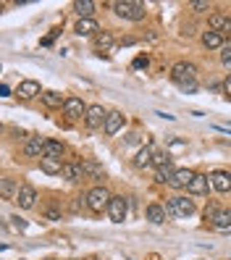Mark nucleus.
<instances>
[{
  "label": "nucleus",
  "instance_id": "nucleus-1",
  "mask_svg": "<svg viewBox=\"0 0 231 260\" xmlns=\"http://www.w3.org/2000/svg\"><path fill=\"white\" fill-rule=\"evenodd\" d=\"M113 11L121 19H129V21H142L147 13L142 3H134V0H118V3H113Z\"/></svg>",
  "mask_w": 231,
  "mask_h": 260
},
{
  "label": "nucleus",
  "instance_id": "nucleus-2",
  "mask_svg": "<svg viewBox=\"0 0 231 260\" xmlns=\"http://www.w3.org/2000/svg\"><path fill=\"white\" fill-rule=\"evenodd\" d=\"M171 79H174L176 87L197 82V66L194 63H187V60H179V63H174V69H171Z\"/></svg>",
  "mask_w": 231,
  "mask_h": 260
},
{
  "label": "nucleus",
  "instance_id": "nucleus-3",
  "mask_svg": "<svg viewBox=\"0 0 231 260\" xmlns=\"http://www.w3.org/2000/svg\"><path fill=\"white\" fill-rule=\"evenodd\" d=\"M87 205H89V210H95V213H103V210H108V205H111V192H108L105 187H92L89 192H87Z\"/></svg>",
  "mask_w": 231,
  "mask_h": 260
},
{
  "label": "nucleus",
  "instance_id": "nucleus-4",
  "mask_svg": "<svg viewBox=\"0 0 231 260\" xmlns=\"http://www.w3.org/2000/svg\"><path fill=\"white\" fill-rule=\"evenodd\" d=\"M205 221H210L215 229H231V210H218L215 205H210L205 210Z\"/></svg>",
  "mask_w": 231,
  "mask_h": 260
},
{
  "label": "nucleus",
  "instance_id": "nucleus-5",
  "mask_svg": "<svg viewBox=\"0 0 231 260\" xmlns=\"http://www.w3.org/2000/svg\"><path fill=\"white\" fill-rule=\"evenodd\" d=\"M168 213H174V216H179V218H184V216H192L194 213V203L192 200H187V197H171L168 200Z\"/></svg>",
  "mask_w": 231,
  "mask_h": 260
},
{
  "label": "nucleus",
  "instance_id": "nucleus-6",
  "mask_svg": "<svg viewBox=\"0 0 231 260\" xmlns=\"http://www.w3.org/2000/svg\"><path fill=\"white\" fill-rule=\"evenodd\" d=\"M126 213H129V205L124 197H113L111 205H108V216H111L113 223H124L126 221Z\"/></svg>",
  "mask_w": 231,
  "mask_h": 260
},
{
  "label": "nucleus",
  "instance_id": "nucleus-7",
  "mask_svg": "<svg viewBox=\"0 0 231 260\" xmlns=\"http://www.w3.org/2000/svg\"><path fill=\"white\" fill-rule=\"evenodd\" d=\"M105 118H108V113L103 111V105H89V108H87V116H84V121H87L89 129L105 126Z\"/></svg>",
  "mask_w": 231,
  "mask_h": 260
},
{
  "label": "nucleus",
  "instance_id": "nucleus-8",
  "mask_svg": "<svg viewBox=\"0 0 231 260\" xmlns=\"http://www.w3.org/2000/svg\"><path fill=\"white\" fill-rule=\"evenodd\" d=\"M45 147H48V140H45V137H29L26 145H24V155L42 158L45 155Z\"/></svg>",
  "mask_w": 231,
  "mask_h": 260
},
{
  "label": "nucleus",
  "instance_id": "nucleus-9",
  "mask_svg": "<svg viewBox=\"0 0 231 260\" xmlns=\"http://www.w3.org/2000/svg\"><path fill=\"white\" fill-rule=\"evenodd\" d=\"M124 121H126V116L121 113V111H111L108 113V118H105V134L108 137H113V134H118L121 132V126H124Z\"/></svg>",
  "mask_w": 231,
  "mask_h": 260
},
{
  "label": "nucleus",
  "instance_id": "nucleus-10",
  "mask_svg": "<svg viewBox=\"0 0 231 260\" xmlns=\"http://www.w3.org/2000/svg\"><path fill=\"white\" fill-rule=\"evenodd\" d=\"M210 184L215 192H231V174L228 171H213L210 174Z\"/></svg>",
  "mask_w": 231,
  "mask_h": 260
},
{
  "label": "nucleus",
  "instance_id": "nucleus-11",
  "mask_svg": "<svg viewBox=\"0 0 231 260\" xmlns=\"http://www.w3.org/2000/svg\"><path fill=\"white\" fill-rule=\"evenodd\" d=\"M63 111H66L69 118H82V116H87V105H84L79 98H66Z\"/></svg>",
  "mask_w": 231,
  "mask_h": 260
},
{
  "label": "nucleus",
  "instance_id": "nucleus-12",
  "mask_svg": "<svg viewBox=\"0 0 231 260\" xmlns=\"http://www.w3.org/2000/svg\"><path fill=\"white\" fill-rule=\"evenodd\" d=\"M208 24H210V32H218V35H228L231 32V19L223 16V13H213Z\"/></svg>",
  "mask_w": 231,
  "mask_h": 260
},
{
  "label": "nucleus",
  "instance_id": "nucleus-13",
  "mask_svg": "<svg viewBox=\"0 0 231 260\" xmlns=\"http://www.w3.org/2000/svg\"><path fill=\"white\" fill-rule=\"evenodd\" d=\"M194 179V174L189 171V168H176V174H174V179L168 181L174 189H181V187H189V181Z\"/></svg>",
  "mask_w": 231,
  "mask_h": 260
},
{
  "label": "nucleus",
  "instance_id": "nucleus-14",
  "mask_svg": "<svg viewBox=\"0 0 231 260\" xmlns=\"http://www.w3.org/2000/svg\"><path fill=\"white\" fill-rule=\"evenodd\" d=\"M210 187H213V184H210V179H208V176L194 174V179L189 181V187H187V189H189L192 194H208V189H210Z\"/></svg>",
  "mask_w": 231,
  "mask_h": 260
},
{
  "label": "nucleus",
  "instance_id": "nucleus-15",
  "mask_svg": "<svg viewBox=\"0 0 231 260\" xmlns=\"http://www.w3.org/2000/svg\"><path fill=\"white\" fill-rule=\"evenodd\" d=\"M16 197H19V205H21V208H32L35 200H37V189H35L32 184H24Z\"/></svg>",
  "mask_w": 231,
  "mask_h": 260
},
{
  "label": "nucleus",
  "instance_id": "nucleus-16",
  "mask_svg": "<svg viewBox=\"0 0 231 260\" xmlns=\"http://www.w3.org/2000/svg\"><path fill=\"white\" fill-rule=\"evenodd\" d=\"M74 32L79 37H84V35H100V26H97V21H92V19H79L76 26H74Z\"/></svg>",
  "mask_w": 231,
  "mask_h": 260
},
{
  "label": "nucleus",
  "instance_id": "nucleus-17",
  "mask_svg": "<svg viewBox=\"0 0 231 260\" xmlns=\"http://www.w3.org/2000/svg\"><path fill=\"white\" fill-rule=\"evenodd\" d=\"M63 160H60V158H48V155H45V158H40V168H42V171L45 174H60V171H63Z\"/></svg>",
  "mask_w": 231,
  "mask_h": 260
},
{
  "label": "nucleus",
  "instance_id": "nucleus-18",
  "mask_svg": "<svg viewBox=\"0 0 231 260\" xmlns=\"http://www.w3.org/2000/svg\"><path fill=\"white\" fill-rule=\"evenodd\" d=\"M40 95V84L37 82H32V79H24L21 84H19V98H24V100H32V98H37Z\"/></svg>",
  "mask_w": 231,
  "mask_h": 260
},
{
  "label": "nucleus",
  "instance_id": "nucleus-19",
  "mask_svg": "<svg viewBox=\"0 0 231 260\" xmlns=\"http://www.w3.org/2000/svg\"><path fill=\"white\" fill-rule=\"evenodd\" d=\"M116 45V40H113V35L111 32H100V35H95V50H100V53H108Z\"/></svg>",
  "mask_w": 231,
  "mask_h": 260
},
{
  "label": "nucleus",
  "instance_id": "nucleus-20",
  "mask_svg": "<svg viewBox=\"0 0 231 260\" xmlns=\"http://www.w3.org/2000/svg\"><path fill=\"white\" fill-rule=\"evenodd\" d=\"M60 176H63L66 181H76V179H82V176H84L82 163H66V166H63V171H60Z\"/></svg>",
  "mask_w": 231,
  "mask_h": 260
},
{
  "label": "nucleus",
  "instance_id": "nucleus-21",
  "mask_svg": "<svg viewBox=\"0 0 231 260\" xmlns=\"http://www.w3.org/2000/svg\"><path fill=\"white\" fill-rule=\"evenodd\" d=\"M74 11H76V16H79V19H89L92 13H95V3H92V0H76Z\"/></svg>",
  "mask_w": 231,
  "mask_h": 260
},
{
  "label": "nucleus",
  "instance_id": "nucleus-22",
  "mask_svg": "<svg viewBox=\"0 0 231 260\" xmlns=\"http://www.w3.org/2000/svg\"><path fill=\"white\" fill-rule=\"evenodd\" d=\"M40 98H42V103L48 105V108H60V105H66V98H60L55 89H48V92H42Z\"/></svg>",
  "mask_w": 231,
  "mask_h": 260
},
{
  "label": "nucleus",
  "instance_id": "nucleus-23",
  "mask_svg": "<svg viewBox=\"0 0 231 260\" xmlns=\"http://www.w3.org/2000/svg\"><path fill=\"white\" fill-rule=\"evenodd\" d=\"M82 171L89 176V179H103L105 171H103V166L95 163V160H82Z\"/></svg>",
  "mask_w": 231,
  "mask_h": 260
},
{
  "label": "nucleus",
  "instance_id": "nucleus-24",
  "mask_svg": "<svg viewBox=\"0 0 231 260\" xmlns=\"http://www.w3.org/2000/svg\"><path fill=\"white\" fill-rule=\"evenodd\" d=\"M147 221L150 223H166V208H160L158 203L147 205Z\"/></svg>",
  "mask_w": 231,
  "mask_h": 260
},
{
  "label": "nucleus",
  "instance_id": "nucleus-25",
  "mask_svg": "<svg viewBox=\"0 0 231 260\" xmlns=\"http://www.w3.org/2000/svg\"><path fill=\"white\" fill-rule=\"evenodd\" d=\"M203 45L208 50H218V48H223V35H218V32H205L203 35Z\"/></svg>",
  "mask_w": 231,
  "mask_h": 260
},
{
  "label": "nucleus",
  "instance_id": "nucleus-26",
  "mask_svg": "<svg viewBox=\"0 0 231 260\" xmlns=\"http://www.w3.org/2000/svg\"><path fill=\"white\" fill-rule=\"evenodd\" d=\"M152 163V147H142L140 152H137V158H134V166L137 168H147Z\"/></svg>",
  "mask_w": 231,
  "mask_h": 260
},
{
  "label": "nucleus",
  "instance_id": "nucleus-27",
  "mask_svg": "<svg viewBox=\"0 0 231 260\" xmlns=\"http://www.w3.org/2000/svg\"><path fill=\"white\" fill-rule=\"evenodd\" d=\"M45 155H48V158H60V155H63V145H60L58 140H48ZM45 155H42V158H45Z\"/></svg>",
  "mask_w": 231,
  "mask_h": 260
},
{
  "label": "nucleus",
  "instance_id": "nucleus-28",
  "mask_svg": "<svg viewBox=\"0 0 231 260\" xmlns=\"http://www.w3.org/2000/svg\"><path fill=\"white\" fill-rule=\"evenodd\" d=\"M174 174H176V168L168 163V166H160V168H158V176H155V179L160 181V184H168V181L174 179Z\"/></svg>",
  "mask_w": 231,
  "mask_h": 260
},
{
  "label": "nucleus",
  "instance_id": "nucleus-29",
  "mask_svg": "<svg viewBox=\"0 0 231 260\" xmlns=\"http://www.w3.org/2000/svg\"><path fill=\"white\" fill-rule=\"evenodd\" d=\"M152 163H155L158 168L160 166H168V163H171V155H168L166 150H152Z\"/></svg>",
  "mask_w": 231,
  "mask_h": 260
},
{
  "label": "nucleus",
  "instance_id": "nucleus-30",
  "mask_svg": "<svg viewBox=\"0 0 231 260\" xmlns=\"http://www.w3.org/2000/svg\"><path fill=\"white\" fill-rule=\"evenodd\" d=\"M0 194H3L6 200L13 194V184H11V179H3V181H0Z\"/></svg>",
  "mask_w": 231,
  "mask_h": 260
},
{
  "label": "nucleus",
  "instance_id": "nucleus-31",
  "mask_svg": "<svg viewBox=\"0 0 231 260\" xmlns=\"http://www.w3.org/2000/svg\"><path fill=\"white\" fill-rule=\"evenodd\" d=\"M221 63H223L226 71H231V48H223V53H221Z\"/></svg>",
  "mask_w": 231,
  "mask_h": 260
},
{
  "label": "nucleus",
  "instance_id": "nucleus-32",
  "mask_svg": "<svg viewBox=\"0 0 231 260\" xmlns=\"http://www.w3.org/2000/svg\"><path fill=\"white\" fill-rule=\"evenodd\" d=\"M189 8L200 13V11H208L210 6H208V0H192V3H189Z\"/></svg>",
  "mask_w": 231,
  "mask_h": 260
},
{
  "label": "nucleus",
  "instance_id": "nucleus-33",
  "mask_svg": "<svg viewBox=\"0 0 231 260\" xmlns=\"http://www.w3.org/2000/svg\"><path fill=\"white\" fill-rule=\"evenodd\" d=\"M147 66H150L147 55H140V58H134V69H147Z\"/></svg>",
  "mask_w": 231,
  "mask_h": 260
},
{
  "label": "nucleus",
  "instance_id": "nucleus-34",
  "mask_svg": "<svg viewBox=\"0 0 231 260\" xmlns=\"http://www.w3.org/2000/svg\"><path fill=\"white\" fill-rule=\"evenodd\" d=\"M13 226H16V229H21V232H24V229H26V221H24V218H19V216H13Z\"/></svg>",
  "mask_w": 231,
  "mask_h": 260
},
{
  "label": "nucleus",
  "instance_id": "nucleus-35",
  "mask_svg": "<svg viewBox=\"0 0 231 260\" xmlns=\"http://www.w3.org/2000/svg\"><path fill=\"white\" fill-rule=\"evenodd\" d=\"M223 95H226V98L231 100V76H228V79L223 82Z\"/></svg>",
  "mask_w": 231,
  "mask_h": 260
},
{
  "label": "nucleus",
  "instance_id": "nucleus-36",
  "mask_svg": "<svg viewBox=\"0 0 231 260\" xmlns=\"http://www.w3.org/2000/svg\"><path fill=\"white\" fill-rule=\"evenodd\" d=\"M0 95H3V98H8V95H11V89H8V84H3V87H0Z\"/></svg>",
  "mask_w": 231,
  "mask_h": 260
}]
</instances>
